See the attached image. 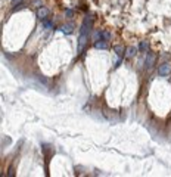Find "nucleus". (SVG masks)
Returning <instances> with one entry per match:
<instances>
[{"mask_svg":"<svg viewBox=\"0 0 171 177\" xmlns=\"http://www.w3.org/2000/svg\"><path fill=\"white\" fill-rule=\"evenodd\" d=\"M91 27H93V16L89 15V16L84 18L81 30H80V37H78V52L80 53L83 52L86 43H87V38H89V34L91 31Z\"/></svg>","mask_w":171,"mask_h":177,"instance_id":"obj_1","label":"nucleus"},{"mask_svg":"<svg viewBox=\"0 0 171 177\" xmlns=\"http://www.w3.org/2000/svg\"><path fill=\"white\" fill-rule=\"evenodd\" d=\"M155 63H156V55L155 53H152V52H148V55H146V59H144V68L148 70V71H151L154 66H155Z\"/></svg>","mask_w":171,"mask_h":177,"instance_id":"obj_2","label":"nucleus"},{"mask_svg":"<svg viewBox=\"0 0 171 177\" xmlns=\"http://www.w3.org/2000/svg\"><path fill=\"white\" fill-rule=\"evenodd\" d=\"M171 72V65L170 63H162L161 66H159V68H158V74L161 75V77H167L168 74Z\"/></svg>","mask_w":171,"mask_h":177,"instance_id":"obj_3","label":"nucleus"},{"mask_svg":"<svg viewBox=\"0 0 171 177\" xmlns=\"http://www.w3.org/2000/svg\"><path fill=\"white\" fill-rule=\"evenodd\" d=\"M114 52L117 53V56L123 58L124 53H126V47L123 46V44H117V46H114Z\"/></svg>","mask_w":171,"mask_h":177,"instance_id":"obj_4","label":"nucleus"},{"mask_svg":"<svg viewBox=\"0 0 171 177\" xmlns=\"http://www.w3.org/2000/svg\"><path fill=\"white\" fill-rule=\"evenodd\" d=\"M94 47L96 49H99V50H103V49H108V41L106 40H97L96 43H94Z\"/></svg>","mask_w":171,"mask_h":177,"instance_id":"obj_5","label":"nucleus"},{"mask_svg":"<svg viewBox=\"0 0 171 177\" xmlns=\"http://www.w3.org/2000/svg\"><path fill=\"white\" fill-rule=\"evenodd\" d=\"M47 15H49V9L47 8H40L37 10V18H40V19H44Z\"/></svg>","mask_w":171,"mask_h":177,"instance_id":"obj_6","label":"nucleus"},{"mask_svg":"<svg viewBox=\"0 0 171 177\" xmlns=\"http://www.w3.org/2000/svg\"><path fill=\"white\" fill-rule=\"evenodd\" d=\"M136 53H137V47H134V46H130L128 49H127V58H133V56H136Z\"/></svg>","mask_w":171,"mask_h":177,"instance_id":"obj_7","label":"nucleus"},{"mask_svg":"<svg viewBox=\"0 0 171 177\" xmlns=\"http://www.w3.org/2000/svg\"><path fill=\"white\" fill-rule=\"evenodd\" d=\"M139 49H140L142 52H149V43H148V41H142V43L139 44Z\"/></svg>","mask_w":171,"mask_h":177,"instance_id":"obj_8","label":"nucleus"},{"mask_svg":"<svg viewBox=\"0 0 171 177\" xmlns=\"http://www.w3.org/2000/svg\"><path fill=\"white\" fill-rule=\"evenodd\" d=\"M72 28H74V27H72L71 24H68V25H64V27L61 28V31H62V33H65V34H71Z\"/></svg>","mask_w":171,"mask_h":177,"instance_id":"obj_9","label":"nucleus"},{"mask_svg":"<svg viewBox=\"0 0 171 177\" xmlns=\"http://www.w3.org/2000/svg\"><path fill=\"white\" fill-rule=\"evenodd\" d=\"M21 2H22V0H12V5H13V6H16V5H19Z\"/></svg>","mask_w":171,"mask_h":177,"instance_id":"obj_10","label":"nucleus"}]
</instances>
